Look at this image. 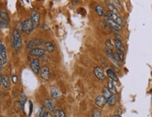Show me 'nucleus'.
Listing matches in <instances>:
<instances>
[{
	"mask_svg": "<svg viewBox=\"0 0 152 117\" xmlns=\"http://www.w3.org/2000/svg\"><path fill=\"white\" fill-rule=\"evenodd\" d=\"M95 104H96L98 107H100V108H104L105 104H106V103H107V100H106L105 96L100 95H98V96L96 97V99H95Z\"/></svg>",
	"mask_w": 152,
	"mask_h": 117,
	"instance_id": "6e6552de",
	"label": "nucleus"
},
{
	"mask_svg": "<svg viewBox=\"0 0 152 117\" xmlns=\"http://www.w3.org/2000/svg\"><path fill=\"white\" fill-rule=\"evenodd\" d=\"M30 54L34 56H37V57H43L45 55V51L42 48H34L31 49Z\"/></svg>",
	"mask_w": 152,
	"mask_h": 117,
	"instance_id": "9d476101",
	"label": "nucleus"
},
{
	"mask_svg": "<svg viewBox=\"0 0 152 117\" xmlns=\"http://www.w3.org/2000/svg\"><path fill=\"white\" fill-rule=\"evenodd\" d=\"M95 11L96 13L99 15V16H103L104 15V10L102 9V7L100 5H98L97 7H95Z\"/></svg>",
	"mask_w": 152,
	"mask_h": 117,
	"instance_id": "393cba45",
	"label": "nucleus"
},
{
	"mask_svg": "<svg viewBox=\"0 0 152 117\" xmlns=\"http://www.w3.org/2000/svg\"><path fill=\"white\" fill-rule=\"evenodd\" d=\"M44 46H45L46 50L48 52H49V53H53V52L55 51L54 45L51 42H50V41L46 42Z\"/></svg>",
	"mask_w": 152,
	"mask_h": 117,
	"instance_id": "6ab92c4d",
	"label": "nucleus"
},
{
	"mask_svg": "<svg viewBox=\"0 0 152 117\" xmlns=\"http://www.w3.org/2000/svg\"><path fill=\"white\" fill-rule=\"evenodd\" d=\"M105 20H106V21L109 24L111 25L112 28L116 29V30H120L121 29V26L119 25L118 24H117V23H116V22H114V21H112L111 18H109L108 16H105Z\"/></svg>",
	"mask_w": 152,
	"mask_h": 117,
	"instance_id": "2eb2a0df",
	"label": "nucleus"
},
{
	"mask_svg": "<svg viewBox=\"0 0 152 117\" xmlns=\"http://www.w3.org/2000/svg\"><path fill=\"white\" fill-rule=\"evenodd\" d=\"M44 104L46 107L47 108L48 110L51 111V112H54L55 111V104L53 102V101L51 100V99H46L44 100Z\"/></svg>",
	"mask_w": 152,
	"mask_h": 117,
	"instance_id": "ddd939ff",
	"label": "nucleus"
},
{
	"mask_svg": "<svg viewBox=\"0 0 152 117\" xmlns=\"http://www.w3.org/2000/svg\"><path fill=\"white\" fill-rule=\"evenodd\" d=\"M27 101V97L25 96L24 92H22L20 94V104H21V107L22 109H24V107H25V104Z\"/></svg>",
	"mask_w": 152,
	"mask_h": 117,
	"instance_id": "4be33fe9",
	"label": "nucleus"
},
{
	"mask_svg": "<svg viewBox=\"0 0 152 117\" xmlns=\"http://www.w3.org/2000/svg\"><path fill=\"white\" fill-rule=\"evenodd\" d=\"M46 114L47 112L45 110V108L44 107H39L37 111L36 117H46Z\"/></svg>",
	"mask_w": 152,
	"mask_h": 117,
	"instance_id": "a211bd4d",
	"label": "nucleus"
},
{
	"mask_svg": "<svg viewBox=\"0 0 152 117\" xmlns=\"http://www.w3.org/2000/svg\"><path fill=\"white\" fill-rule=\"evenodd\" d=\"M110 2H111V4L116 9V10L120 11L122 10L121 5L119 1H110Z\"/></svg>",
	"mask_w": 152,
	"mask_h": 117,
	"instance_id": "5701e85b",
	"label": "nucleus"
},
{
	"mask_svg": "<svg viewBox=\"0 0 152 117\" xmlns=\"http://www.w3.org/2000/svg\"><path fill=\"white\" fill-rule=\"evenodd\" d=\"M114 43L115 46H116V47L118 51L121 52L124 51V46H123V45L121 43V41H120V40H118V39H115Z\"/></svg>",
	"mask_w": 152,
	"mask_h": 117,
	"instance_id": "412c9836",
	"label": "nucleus"
},
{
	"mask_svg": "<svg viewBox=\"0 0 152 117\" xmlns=\"http://www.w3.org/2000/svg\"><path fill=\"white\" fill-rule=\"evenodd\" d=\"M46 117H53V116L50 113H47V114H46Z\"/></svg>",
	"mask_w": 152,
	"mask_h": 117,
	"instance_id": "7c9ffc66",
	"label": "nucleus"
},
{
	"mask_svg": "<svg viewBox=\"0 0 152 117\" xmlns=\"http://www.w3.org/2000/svg\"><path fill=\"white\" fill-rule=\"evenodd\" d=\"M107 16H108L109 18L112 19V21H114L117 24L121 26L122 24H123V20H122L121 18L120 17L118 14H116L115 12H112L111 11H109L108 13H107Z\"/></svg>",
	"mask_w": 152,
	"mask_h": 117,
	"instance_id": "0eeeda50",
	"label": "nucleus"
},
{
	"mask_svg": "<svg viewBox=\"0 0 152 117\" xmlns=\"http://www.w3.org/2000/svg\"><path fill=\"white\" fill-rule=\"evenodd\" d=\"M113 117H121L119 115H114V116H113Z\"/></svg>",
	"mask_w": 152,
	"mask_h": 117,
	"instance_id": "2f4dec72",
	"label": "nucleus"
},
{
	"mask_svg": "<svg viewBox=\"0 0 152 117\" xmlns=\"http://www.w3.org/2000/svg\"><path fill=\"white\" fill-rule=\"evenodd\" d=\"M41 77L46 80L48 81L50 79L51 76V73H50V69L47 66H44L41 69Z\"/></svg>",
	"mask_w": 152,
	"mask_h": 117,
	"instance_id": "1a4fd4ad",
	"label": "nucleus"
},
{
	"mask_svg": "<svg viewBox=\"0 0 152 117\" xmlns=\"http://www.w3.org/2000/svg\"><path fill=\"white\" fill-rule=\"evenodd\" d=\"M12 81H13V82L14 83H17L18 81V76L16 75H14V76H12Z\"/></svg>",
	"mask_w": 152,
	"mask_h": 117,
	"instance_id": "c756f323",
	"label": "nucleus"
},
{
	"mask_svg": "<svg viewBox=\"0 0 152 117\" xmlns=\"http://www.w3.org/2000/svg\"><path fill=\"white\" fill-rule=\"evenodd\" d=\"M107 74L108 75V76L112 79V81H114L115 82H117L118 81V76H116V73L111 69H109L107 70Z\"/></svg>",
	"mask_w": 152,
	"mask_h": 117,
	"instance_id": "f3484780",
	"label": "nucleus"
},
{
	"mask_svg": "<svg viewBox=\"0 0 152 117\" xmlns=\"http://www.w3.org/2000/svg\"><path fill=\"white\" fill-rule=\"evenodd\" d=\"M107 86H108V90L113 95L116 94V93H117L116 92V86H114V83H113L112 81H109Z\"/></svg>",
	"mask_w": 152,
	"mask_h": 117,
	"instance_id": "aec40b11",
	"label": "nucleus"
},
{
	"mask_svg": "<svg viewBox=\"0 0 152 117\" xmlns=\"http://www.w3.org/2000/svg\"><path fill=\"white\" fill-rule=\"evenodd\" d=\"M32 107H33L32 102L31 101H30V112H29V116H30L32 113Z\"/></svg>",
	"mask_w": 152,
	"mask_h": 117,
	"instance_id": "c85d7f7f",
	"label": "nucleus"
},
{
	"mask_svg": "<svg viewBox=\"0 0 152 117\" xmlns=\"http://www.w3.org/2000/svg\"><path fill=\"white\" fill-rule=\"evenodd\" d=\"M106 98V100H107V103L109 104V105H114L115 103H116V97L115 96L112 94L109 90H108V88H104V95H103Z\"/></svg>",
	"mask_w": 152,
	"mask_h": 117,
	"instance_id": "20e7f679",
	"label": "nucleus"
},
{
	"mask_svg": "<svg viewBox=\"0 0 152 117\" xmlns=\"http://www.w3.org/2000/svg\"><path fill=\"white\" fill-rule=\"evenodd\" d=\"M94 73L96 77L100 80H105V76L104 74V71L100 67H96L94 69Z\"/></svg>",
	"mask_w": 152,
	"mask_h": 117,
	"instance_id": "f8f14e48",
	"label": "nucleus"
},
{
	"mask_svg": "<svg viewBox=\"0 0 152 117\" xmlns=\"http://www.w3.org/2000/svg\"><path fill=\"white\" fill-rule=\"evenodd\" d=\"M53 113L55 117H65V113L62 109H56Z\"/></svg>",
	"mask_w": 152,
	"mask_h": 117,
	"instance_id": "b1692460",
	"label": "nucleus"
},
{
	"mask_svg": "<svg viewBox=\"0 0 152 117\" xmlns=\"http://www.w3.org/2000/svg\"><path fill=\"white\" fill-rule=\"evenodd\" d=\"M117 53H118V57H119V59H120V61H121V62L122 61H123V52L118 51Z\"/></svg>",
	"mask_w": 152,
	"mask_h": 117,
	"instance_id": "cd10ccee",
	"label": "nucleus"
},
{
	"mask_svg": "<svg viewBox=\"0 0 152 117\" xmlns=\"http://www.w3.org/2000/svg\"><path fill=\"white\" fill-rule=\"evenodd\" d=\"M1 84L3 88L8 89L10 87V81L7 76H2L1 75Z\"/></svg>",
	"mask_w": 152,
	"mask_h": 117,
	"instance_id": "dca6fc26",
	"label": "nucleus"
},
{
	"mask_svg": "<svg viewBox=\"0 0 152 117\" xmlns=\"http://www.w3.org/2000/svg\"><path fill=\"white\" fill-rule=\"evenodd\" d=\"M34 28V25L32 23V21L30 18L25 20L23 23V24H22V31L25 34L31 33L33 30Z\"/></svg>",
	"mask_w": 152,
	"mask_h": 117,
	"instance_id": "f03ea898",
	"label": "nucleus"
},
{
	"mask_svg": "<svg viewBox=\"0 0 152 117\" xmlns=\"http://www.w3.org/2000/svg\"><path fill=\"white\" fill-rule=\"evenodd\" d=\"M51 95L55 100H58L60 97V92L55 86H52L51 88Z\"/></svg>",
	"mask_w": 152,
	"mask_h": 117,
	"instance_id": "4468645a",
	"label": "nucleus"
},
{
	"mask_svg": "<svg viewBox=\"0 0 152 117\" xmlns=\"http://www.w3.org/2000/svg\"><path fill=\"white\" fill-rule=\"evenodd\" d=\"M106 45H107V48H108L109 49H110V50H112V49H113V48H114L112 42H111V40H107V41H106Z\"/></svg>",
	"mask_w": 152,
	"mask_h": 117,
	"instance_id": "bb28decb",
	"label": "nucleus"
},
{
	"mask_svg": "<svg viewBox=\"0 0 152 117\" xmlns=\"http://www.w3.org/2000/svg\"><path fill=\"white\" fill-rule=\"evenodd\" d=\"M30 67L32 70L34 72V74H38L39 73V72H41L39 60L37 58L32 60L30 62Z\"/></svg>",
	"mask_w": 152,
	"mask_h": 117,
	"instance_id": "423d86ee",
	"label": "nucleus"
},
{
	"mask_svg": "<svg viewBox=\"0 0 152 117\" xmlns=\"http://www.w3.org/2000/svg\"><path fill=\"white\" fill-rule=\"evenodd\" d=\"M12 44L16 51H19L22 48V39L18 30H15L12 36Z\"/></svg>",
	"mask_w": 152,
	"mask_h": 117,
	"instance_id": "f257e3e1",
	"label": "nucleus"
},
{
	"mask_svg": "<svg viewBox=\"0 0 152 117\" xmlns=\"http://www.w3.org/2000/svg\"><path fill=\"white\" fill-rule=\"evenodd\" d=\"M101 111L98 109H95L92 113V117H101Z\"/></svg>",
	"mask_w": 152,
	"mask_h": 117,
	"instance_id": "a878e982",
	"label": "nucleus"
},
{
	"mask_svg": "<svg viewBox=\"0 0 152 117\" xmlns=\"http://www.w3.org/2000/svg\"><path fill=\"white\" fill-rule=\"evenodd\" d=\"M0 53H1V58H0V62H1V70L3 68V65H4L7 62V55L6 53V48L4 45L3 44L2 41H0Z\"/></svg>",
	"mask_w": 152,
	"mask_h": 117,
	"instance_id": "7ed1b4c3",
	"label": "nucleus"
},
{
	"mask_svg": "<svg viewBox=\"0 0 152 117\" xmlns=\"http://www.w3.org/2000/svg\"><path fill=\"white\" fill-rule=\"evenodd\" d=\"M31 20L32 21V23L34 25V27H37L39 24V22H40V16H39V14H38L37 12L36 11H33L31 15Z\"/></svg>",
	"mask_w": 152,
	"mask_h": 117,
	"instance_id": "9b49d317",
	"label": "nucleus"
},
{
	"mask_svg": "<svg viewBox=\"0 0 152 117\" xmlns=\"http://www.w3.org/2000/svg\"><path fill=\"white\" fill-rule=\"evenodd\" d=\"M0 23H1V28H6L9 25V17L5 11H2L0 14Z\"/></svg>",
	"mask_w": 152,
	"mask_h": 117,
	"instance_id": "39448f33",
	"label": "nucleus"
}]
</instances>
